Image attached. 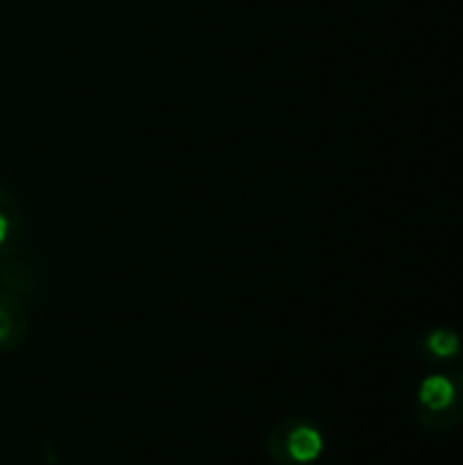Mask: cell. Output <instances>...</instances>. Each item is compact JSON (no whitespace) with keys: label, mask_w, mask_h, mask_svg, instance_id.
I'll list each match as a JSON object with an SVG mask.
<instances>
[{"label":"cell","mask_w":463,"mask_h":465,"mask_svg":"<svg viewBox=\"0 0 463 465\" xmlns=\"http://www.w3.org/2000/svg\"><path fill=\"white\" fill-rule=\"evenodd\" d=\"M415 417L428 433H448L463 422V371L426 376L415 395Z\"/></svg>","instance_id":"1"},{"label":"cell","mask_w":463,"mask_h":465,"mask_svg":"<svg viewBox=\"0 0 463 465\" xmlns=\"http://www.w3.org/2000/svg\"><path fill=\"white\" fill-rule=\"evenodd\" d=\"M322 450L325 436L308 420H284L267 433V455L278 465H311Z\"/></svg>","instance_id":"2"},{"label":"cell","mask_w":463,"mask_h":465,"mask_svg":"<svg viewBox=\"0 0 463 465\" xmlns=\"http://www.w3.org/2000/svg\"><path fill=\"white\" fill-rule=\"evenodd\" d=\"M25 332L27 319L22 305L11 294L0 292V351H14L25 341Z\"/></svg>","instance_id":"3"},{"label":"cell","mask_w":463,"mask_h":465,"mask_svg":"<svg viewBox=\"0 0 463 465\" xmlns=\"http://www.w3.org/2000/svg\"><path fill=\"white\" fill-rule=\"evenodd\" d=\"M426 351L428 357L445 362L461 354V335L450 327H437L426 335Z\"/></svg>","instance_id":"4"},{"label":"cell","mask_w":463,"mask_h":465,"mask_svg":"<svg viewBox=\"0 0 463 465\" xmlns=\"http://www.w3.org/2000/svg\"><path fill=\"white\" fill-rule=\"evenodd\" d=\"M8 229H11V218H8V213L0 207V245H3L5 237H8Z\"/></svg>","instance_id":"5"}]
</instances>
